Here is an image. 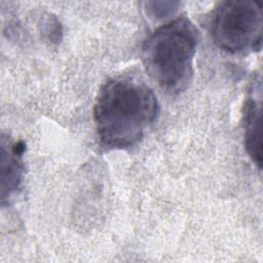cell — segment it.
Listing matches in <instances>:
<instances>
[{
	"mask_svg": "<svg viewBox=\"0 0 263 263\" xmlns=\"http://www.w3.org/2000/svg\"><path fill=\"white\" fill-rule=\"evenodd\" d=\"M153 90L135 78L119 76L100 89L93 120L100 144L107 150L135 146L158 114Z\"/></svg>",
	"mask_w": 263,
	"mask_h": 263,
	"instance_id": "6da1fadb",
	"label": "cell"
},
{
	"mask_svg": "<svg viewBox=\"0 0 263 263\" xmlns=\"http://www.w3.org/2000/svg\"><path fill=\"white\" fill-rule=\"evenodd\" d=\"M147 12L151 17L162 18L171 13H174L179 5L178 2H162V6H159V2H147Z\"/></svg>",
	"mask_w": 263,
	"mask_h": 263,
	"instance_id": "8992f818",
	"label": "cell"
},
{
	"mask_svg": "<svg viewBox=\"0 0 263 263\" xmlns=\"http://www.w3.org/2000/svg\"><path fill=\"white\" fill-rule=\"evenodd\" d=\"M197 33L186 16H180L156 29L144 42L146 72L167 93H180L191 81Z\"/></svg>",
	"mask_w": 263,
	"mask_h": 263,
	"instance_id": "7a4b0ae2",
	"label": "cell"
},
{
	"mask_svg": "<svg viewBox=\"0 0 263 263\" xmlns=\"http://www.w3.org/2000/svg\"><path fill=\"white\" fill-rule=\"evenodd\" d=\"M260 75L255 77L250 97L243 107V134L245 147L254 161L261 168L262 166V142H261V117H262V96Z\"/></svg>",
	"mask_w": 263,
	"mask_h": 263,
	"instance_id": "277c9868",
	"label": "cell"
},
{
	"mask_svg": "<svg viewBox=\"0 0 263 263\" xmlns=\"http://www.w3.org/2000/svg\"><path fill=\"white\" fill-rule=\"evenodd\" d=\"M210 32L215 44L226 52L260 50L262 4L246 0L220 2L213 11Z\"/></svg>",
	"mask_w": 263,
	"mask_h": 263,
	"instance_id": "3957f363",
	"label": "cell"
},
{
	"mask_svg": "<svg viewBox=\"0 0 263 263\" xmlns=\"http://www.w3.org/2000/svg\"><path fill=\"white\" fill-rule=\"evenodd\" d=\"M62 26L54 16H46L43 22V33L52 43L59 42L62 36Z\"/></svg>",
	"mask_w": 263,
	"mask_h": 263,
	"instance_id": "52a82bcc",
	"label": "cell"
},
{
	"mask_svg": "<svg viewBox=\"0 0 263 263\" xmlns=\"http://www.w3.org/2000/svg\"><path fill=\"white\" fill-rule=\"evenodd\" d=\"M25 151L23 142H12L8 138L1 141V197L2 202L15 192L22 182L23 161Z\"/></svg>",
	"mask_w": 263,
	"mask_h": 263,
	"instance_id": "5b68a950",
	"label": "cell"
}]
</instances>
